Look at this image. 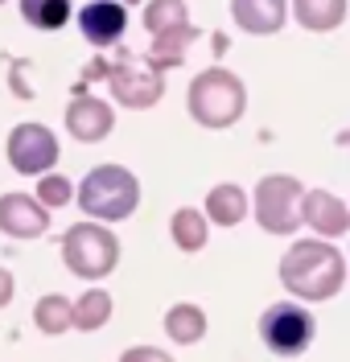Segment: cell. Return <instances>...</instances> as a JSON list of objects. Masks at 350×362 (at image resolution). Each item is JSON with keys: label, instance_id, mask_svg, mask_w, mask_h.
<instances>
[{"label": "cell", "instance_id": "3", "mask_svg": "<svg viewBox=\"0 0 350 362\" xmlns=\"http://www.w3.org/2000/svg\"><path fill=\"white\" fill-rule=\"evenodd\" d=\"M140 202V185L128 169L119 165H99L87 173V181L78 185V206L83 214L91 218H103V223H116V218H128Z\"/></svg>", "mask_w": 350, "mask_h": 362}, {"label": "cell", "instance_id": "15", "mask_svg": "<svg viewBox=\"0 0 350 362\" xmlns=\"http://www.w3.org/2000/svg\"><path fill=\"white\" fill-rule=\"evenodd\" d=\"M206 214L218 226H235L239 218H247V194H243L239 185H231V181H223V185H214V189H210Z\"/></svg>", "mask_w": 350, "mask_h": 362}, {"label": "cell", "instance_id": "13", "mask_svg": "<svg viewBox=\"0 0 350 362\" xmlns=\"http://www.w3.org/2000/svg\"><path fill=\"white\" fill-rule=\"evenodd\" d=\"M194 37H198V29H194L189 21L169 25V29H161V33H153V49H148L144 58H148V62L165 74L169 66H177V62L186 58V45L194 42Z\"/></svg>", "mask_w": 350, "mask_h": 362}, {"label": "cell", "instance_id": "10", "mask_svg": "<svg viewBox=\"0 0 350 362\" xmlns=\"http://www.w3.org/2000/svg\"><path fill=\"white\" fill-rule=\"evenodd\" d=\"M49 226L46 206L25 198V194H4L0 198V230L13 235V239H37Z\"/></svg>", "mask_w": 350, "mask_h": 362}, {"label": "cell", "instance_id": "24", "mask_svg": "<svg viewBox=\"0 0 350 362\" xmlns=\"http://www.w3.org/2000/svg\"><path fill=\"white\" fill-rule=\"evenodd\" d=\"M119 362H173V358L165 350H157V346H132V350L119 354Z\"/></svg>", "mask_w": 350, "mask_h": 362}, {"label": "cell", "instance_id": "14", "mask_svg": "<svg viewBox=\"0 0 350 362\" xmlns=\"http://www.w3.org/2000/svg\"><path fill=\"white\" fill-rule=\"evenodd\" d=\"M231 13L247 33H276L284 25V0H231Z\"/></svg>", "mask_w": 350, "mask_h": 362}, {"label": "cell", "instance_id": "8", "mask_svg": "<svg viewBox=\"0 0 350 362\" xmlns=\"http://www.w3.org/2000/svg\"><path fill=\"white\" fill-rule=\"evenodd\" d=\"M58 160V140L42 124H21L8 132V165L17 173H46Z\"/></svg>", "mask_w": 350, "mask_h": 362}, {"label": "cell", "instance_id": "6", "mask_svg": "<svg viewBox=\"0 0 350 362\" xmlns=\"http://www.w3.org/2000/svg\"><path fill=\"white\" fill-rule=\"evenodd\" d=\"M256 218L268 235H293L301 223V181L272 173L256 185Z\"/></svg>", "mask_w": 350, "mask_h": 362}, {"label": "cell", "instance_id": "18", "mask_svg": "<svg viewBox=\"0 0 350 362\" xmlns=\"http://www.w3.org/2000/svg\"><path fill=\"white\" fill-rule=\"evenodd\" d=\"M107 317H112V296L103 288H87L78 305H70V325L74 329H99V325H107Z\"/></svg>", "mask_w": 350, "mask_h": 362}, {"label": "cell", "instance_id": "5", "mask_svg": "<svg viewBox=\"0 0 350 362\" xmlns=\"http://www.w3.org/2000/svg\"><path fill=\"white\" fill-rule=\"evenodd\" d=\"M103 78H107L112 95L119 99V107H136L140 112V107H153V103L165 95L161 70L153 66L148 58L132 54V49H119L116 62L103 66Z\"/></svg>", "mask_w": 350, "mask_h": 362}, {"label": "cell", "instance_id": "4", "mask_svg": "<svg viewBox=\"0 0 350 362\" xmlns=\"http://www.w3.org/2000/svg\"><path fill=\"white\" fill-rule=\"evenodd\" d=\"M62 259H66V268L74 272V276H83V280H103L107 272L116 268L119 243L107 226L78 223V226H70L66 239H62Z\"/></svg>", "mask_w": 350, "mask_h": 362}, {"label": "cell", "instance_id": "11", "mask_svg": "<svg viewBox=\"0 0 350 362\" xmlns=\"http://www.w3.org/2000/svg\"><path fill=\"white\" fill-rule=\"evenodd\" d=\"M301 223H309L317 235H346L350 230V210L342 198H334L326 189H313V194H301Z\"/></svg>", "mask_w": 350, "mask_h": 362}, {"label": "cell", "instance_id": "9", "mask_svg": "<svg viewBox=\"0 0 350 362\" xmlns=\"http://www.w3.org/2000/svg\"><path fill=\"white\" fill-rule=\"evenodd\" d=\"M112 107L103 103V99H95V95H74V103L66 107V128L74 140H83V144H95V140H103V136L112 132Z\"/></svg>", "mask_w": 350, "mask_h": 362}, {"label": "cell", "instance_id": "21", "mask_svg": "<svg viewBox=\"0 0 350 362\" xmlns=\"http://www.w3.org/2000/svg\"><path fill=\"white\" fill-rule=\"evenodd\" d=\"M37 329H42V334H66L70 329V300L66 296H42V300H37Z\"/></svg>", "mask_w": 350, "mask_h": 362}, {"label": "cell", "instance_id": "19", "mask_svg": "<svg viewBox=\"0 0 350 362\" xmlns=\"http://www.w3.org/2000/svg\"><path fill=\"white\" fill-rule=\"evenodd\" d=\"M21 17L33 29H62L70 17V0H21Z\"/></svg>", "mask_w": 350, "mask_h": 362}, {"label": "cell", "instance_id": "22", "mask_svg": "<svg viewBox=\"0 0 350 362\" xmlns=\"http://www.w3.org/2000/svg\"><path fill=\"white\" fill-rule=\"evenodd\" d=\"M182 21H189V13H186L182 0H153V4L144 8V29H148V33H161V29L182 25Z\"/></svg>", "mask_w": 350, "mask_h": 362}, {"label": "cell", "instance_id": "17", "mask_svg": "<svg viewBox=\"0 0 350 362\" xmlns=\"http://www.w3.org/2000/svg\"><path fill=\"white\" fill-rule=\"evenodd\" d=\"M165 329H169V338L177 341V346H194L206 334V317H202L198 305H173L169 317H165Z\"/></svg>", "mask_w": 350, "mask_h": 362}, {"label": "cell", "instance_id": "23", "mask_svg": "<svg viewBox=\"0 0 350 362\" xmlns=\"http://www.w3.org/2000/svg\"><path fill=\"white\" fill-rule=\"evenodd\" d=\"M37 198H42V206H66L70 202V181L66 177H42V185H37Z\"/></svg>", "mask_w": 350, "mask_h": 362}, {"label": "cell", "instance_id": "1", "mask_svg": "<svg viewBox=\"0 0 350 362\" xmlns=\"http://www.w3.org/2000/svg\"><path fill=\"white\" fill-rule=\"evenodd\" d=\"M280 280L301 300H329L346 284V264H342L338 247L317 243V239H301V243H293V251H284Z\"/></svg>", "mask_w": 350, "mask_h": 362}, {"label": "cell", "instance_id": "25", "mask_svg": "<svg viewBox=\"0 0 350 362\" xmlns=\"http://www.w3.org/2000/svg\"><path fill=\"white\" fill-rule=\"evenodd\" d=\"M8 300H13V276H8V272L0 268V309H4Z\"/></svg>", "mask_w": 350, "mask_h": 362}, {"label": "cell", "instance_id": "12", "mask_svg": "<svg viewBox=\"0 0 350 362\" xmlns=\"http://www.w3.org/2000/svg\"><path fill=\"white\" fill-rule=\"evenodd\" d=\"M124 25H128V13L119 0H95L78 13V29L91 45H112L124 37Z\"/></svg>", "mask_w": 350, "mask_h": 362}, {"label": "cell", "instance_id": "20", "mask_svg": "<svg viewBox=\"0 0 350 362\" xmlns=\"http://www.w3.org/2000/svg\"><path fill=\"white\" fill-rule=\"evenodd\" d=\"M173 243L182 251H202V243H206V218L198 214V210H177L173 214Z\"/></svg>", "mask_w": 350, "mask_h": 362}, {"label": "cell", "instance_id": "7", "mask_svg": "<svg viewBox=\"0 0 350 362\" xmlns=\"http://www.w3.org/2000/svg\"><path fill=\"white\" fill-rule=\"evenodd\" d=\"M259 338H264V346L272 354L293 358V354L309 350V341H313V317L305 313L301 305H284L280 300V305H272L259 317Z\"/></svg>", "mask_w": 350, "mask_h": 362}, {"label": "cell", "instance_id": "16", "mask_svg": "<svg viewBox=\"0 0 350 362\" xmlns=\"http://www.w3.org/2000/svg\"><path fill=\"white\" fill-rule=\"evenodd\" d=\"M293 13L305 29L313 33H326V29H338L342 17H346V0H293Z\"/></svg>", "mask_w": 350, "mask_h": 362}, {"label": "cell", "instance_id": "2", "mask_svg": "<svg viewBox=\"0 0 350 362\" xmlns=\"http://www.w3.org/2000/svg\"><path fill=\"white\" fill-rule=\"evenodd\" d=\"M247 107V90L235 78L231 70L210 66L194 78L189 87V115L202 124V128H231L235 119Z\"/></svg>", "mask_w": 350, "mask_h": 362}, {"label": "cell", "instance_id": "26", "mask_svg": "<svg viewBox=\"0 0 350 362\" xmlns=\"http://www.w3.org/2000/svg\"><path fill=\"white\" fill-rule=\"evenodd\" d=\"M119 4H140V0H119Z\"/></svg>", "mask_w": 350, "mask_h": 362}, {"label": "cell", "instance_id": "27", "mask_svg": "<svg viewBox=\"0 0 350 362\" xmlns=\"http://www.w3.org/2000/svg\"><path fill=\"white\" fill-rule=\"evenodd\" d=\"M0 4H4V0H0Z\"/></svg>", "mask_w": 350, "mask_h": 362}]
</instances>
